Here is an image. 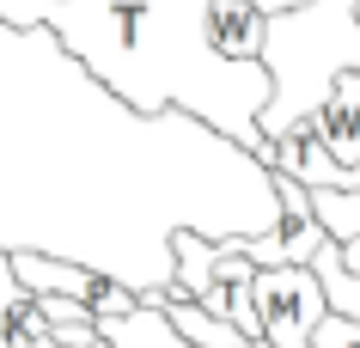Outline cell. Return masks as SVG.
Wrapping results in <instances>:
<instances>
[{
  "label": "cell",
  "instance_id": "7",
  "mask_svg": "<svg viewBox=\"0 0 360 348\" xmlns=\"http://www.w3.org/2000/svg\"><path fill=\"white\" fill-rule=\"evenodd\" d=\"M98 342L104 348H195L171 330V318L153 299H141L129 318H98Z\"/></svg>",
  "mask_w": 360,
  "mask_h": 348
},
{
  "label": "cell",
  "instance_id": "6",
  "mask_svg": "<svg viewBox=\"0 0 360 348\" xmlns=\"http://www.w3.org/2000/svg\"><path fill=\"white\" fill-rule=\"evenodd\" d=\"M141 299H153V306L171 318V330H177L184 342H195V348H250L232 324H220L214 311H202L195 299H184L177 288H153V293H141Z\"/></svg>",
  "mask_w": 360,
  "mask_h": 348
},
{
  "label": "cell",
  "instance_id": "10",
  "mask_svg": "<svg viewBox=\"0 0 360 348\" xmlns=\"http://www.w3.org/2000/svg\"><path fill=\"white\" fill-rule=\"evenodd\" d=\"M348 25H354V31H360V0H354V6H348Z\"/></svg>",
  "mask_w": 360,
  "mask_h": 348
},
{
  "label": "cell",
  "instance_id": "4",
  "mask_svg": "<svg viewBox=\"0 0 360 348\" xmlns=\"http://www.w3.org/2000/svg\"><path fill=\"white\" fill-rule=\"evenodd\" d=\"M208 43H214L220 61H263L269 19L250 0H214L208 6Z\"/></svg>",
  "mask_w": 360,
  "mask_h": 348
},
{
  "label": "cell",
  "instance_id": "9",
  "mask_svg": "<svg viewBox=\"0 0 360 348\" xmlns=\"http://www.w3.org/2000/svg\"><path fill=\"white\" fill-rule=\"evenodd\" d=\"M336 251H342V263H348V269H360V238H354V245H336Z\"/></svg>",
  "mask_w": 360,
  "mask_h": 348
},
{
  "label": "cell",
  "instance_id": "3",
  "mask_svg": "<svg viewBox=\"0 0 360 348\" xmlns=\"http://www.w3.org/2000/svg\"><path fill=\"white\" fill-rule=\"evenodd\" d=\"M257 318L269 348H311L318 324L330 318L323 288L311 269H257Z\"/></svg>",
  "mask_w": 360,
  "mask_h": 348
},
{
  "label": "cell",
  "instance_id": "2",
  "mask_svg": "<svg viewBox=\"0 0 360 348\" xmlns=\"http://www.w3.org/2000/svg\"><path fill=\"white\" fill-rule=\"evenodd\" d=\"M13 275L31 299H74L86 306L92 318H129L141 306V288L129 281H110V275L86 269V263H61V257H43V251H13Z\"/></svg>",
  "mask_w": 360,
  "mask_h": 348
},
{
  "label": "cell",
  "instance_id": "8",
  "mask_svg": "<svg viewBox=\"0 0 360 348\" xmlns=\"http://www.w3.org/2000/svg\"><path fill=\"white\" fill-rule=\"evenodd\" d=\"M250 6H257L263 19H287V13H311L318 0H250Z\"/></svg>",
  "mask_w": 360,
  "mask_h": 348
},
{
  "label": "cell",
  "instance_id": "5",
  "mask_svg": "<svg viewBox=\"0 0 360 348\" xmlns=\"http://www.w3.org/2000/svg\"><path fill=\"white\" fill-rule=\"evenodd\" d=\"M56 330L43 318V306L19 288L13 275V251H0V348H49Z\"/></svg>",
  "mask_w": 360,
  "mask_h": 348
},
{
  "label": "cell",
  "instance_id": "1",
  "mask_svg": "<svg viewBox=\"0 0 360 348\" xmlns=\"http://www.w3.org/2000/svg\"><path fill=\"white\" fill-rule=\"evenodd\" d=\"M214 0H0L6 31H56L122 104L134 110H202L269 172L275 147L263 141V110L275 74L263 61H220L208 43Z\"/></svg>",
  "mask_w": 360,
  "mask_h": 348
},
{
  "label": "cell",
  "instance_id": "11",
  "mask_svg": "<svg viewBox=\"0 0 360 348\" xmlns=\"http://www.w3.org/2000/svg\"><path fill=\"white\" fill-rule=\"evenodd\" d=\"M49 348H61V342H49ZM92 348H104V342H92Z\"/></svg>",
  "mask_w": 360,
  "mask_h": 348
}]
</instances>
